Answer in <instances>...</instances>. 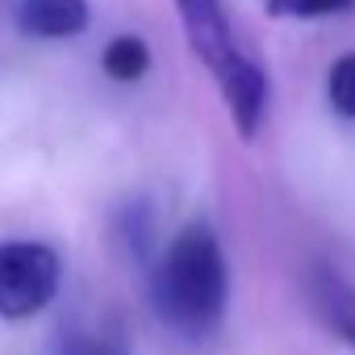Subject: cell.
Wrapping results in <instances>:
<instances>
[{
	"label": "cell",
	"instance_id": "52a82bcc",
	"mask_svg": "<svg viewBox=\"0 0 355 355\" xmlns=\"http://www.w3.org/2000/svg\"><path fill=\"white\" fill-rule=\"evenodd\" d=\"M59 355H130V338L117 318H109L101 326L67 322L59 334Z\"/></svg>",
	"mask_w": 355,
	"mask_h": 355
},
{
	"label": "cell",
	"instance_id": "ba28073f",
	"mask_svg": "<svg viewBox=\"0 0 355 355\" xmlns=\"http://www.w3.org/2000/svg\"><path fill=\"white\" fill-rule=\"evenodd\" d=\"M101 67H105V76L117 80V84H138V80L150 71V46H146L138 34H117V38L105 46Z\"/></svg>",
	"mask_w": 355,
	"mask_h": 355
},
{
	"label": "cell",
	"instance_id": "3957f363",
	"mask_svg": "<svg viewBox=\"0 0 355 355\" xmlns=\"http://www.w3.org/2000/svg\"><path fill=\"white\" fill-rule=\"evenodd\" d=\"M175 13H180V26H184V38L193 46V55L214 76L243 55L222 0H175Z\"/></svg>",
	"mask_w": 355,
	"mask_h": 355
},
{
	"label": "cell",
	"instance_id": "6da1fadb",
	"mask_svg": "<svg viewBox=\"0 0 355 355\" xmlns=\"http://www.w3.org/2000/svg\"><path fill=\"white\" fill-rule=\"evenodd\" d=\"M150 305L155 318L189 343L222 330L230 305L226 251L205 222H189L150 263Z\"/></svg>",
	"mask_w": 355,
	"mask_h": 355
},
{
	"label": "cell",
	"instance_id": "9c48e42d",
	"mask_svg": "<svg viewBox=\"0 0 355 355\" xmlns=\"http://www.w3.org/2000/svg\"><path fill=\"white\" fill-rule=\"evenodd\" d=\"M117 230H121V243L130 247V255H134V259L155 263V214H150L142 201L125 205V214H121Z\"/></svg>",
	"mask_w": 355,
	"mask_h": 355
},
{
	"label": "cell",
	"instance_id": "8992f818",
	"mask_svg": "<svg viewBox=\"0 0 355 355\" xmlns=\"http://www.w3.org/2000/svg\"><path fill=\"white\" fill-rule=\"evenodd\" d=\"M88 21H92L88 0H21L17 5V30L26 38H46V42L76 38L88 30Z\"/></svg>",
	"mask_w": 355,
	"mask_h": 355
},
{
	"label": "cell",
	"instance_id": "8fae6325",
	"mask_svg": "<svg viewBox=\"0 0 355 355\" xmlns=\"http://www.w3.org/2000/svg\"><path fill=\"white\" fill-rule=\"evenodd\" d=\"M272 17H293V21H318V17H343L355 13V0H268Z\"/></svg>",
	"mask_w": 355,
	"mask_h": 355
},
{
	"label": "cell",
	"instance_id": "30bf717a",
	"mask_svg": "<svg viewBox=\"0 0 355 355\" xmlns=\"http://www.w3.org/2000/svg\"><path fill=\"white\" fill-rule=\"evenodd\" d=\"M326 101L338 117L355 121V51L338 55L326 71Z\"/></svg>",
	"mask_w": 355,
	"mask_h": 355
},
{
	"label": "cell",
	"instance_id": "7a4b0ae2",
	"mask_svg": "<svg viewBox=\"0 0 355 355\" xmlns=\"http://www.w3.org/2000/svg\"><path fill=\"white\" fill-rule=\"evenodd\" d=\"M63 284V259L55 247L34 239L0 243V318L26 322L42 313Z\"/></svg>",
	"mask_w": 355,
	"mask_h": 355
},
{
	"label": "cell",
	"instance_id": "277c9868",
	"mask_svg": "<svg viewBox=\"0 0 355 355\" xmlns=\"http://www.w3.org/2000/svg\"><path fill=\"white\" fill-rule=\"evenodd\" d=\"M214 80H218V88H222V101H226V109H230L234 130L251 142V138L259 134L263 117H268V105H272V80H268L263 63L251 59V55H239V59H234L230 67H222Z\"/></svg>",
	"mask_w": 355,
	"mask_h": 355
},
{
	"label": "cell",
	"instance_id": "5b68a950",
	"mask_svg": "<svg viewBox=\"0 0 355 355\" xmlns=\"http://www.w3.org/2000/svg\"><path fill=\"white\" fill-rule=\"evenodd\" d=\"M305 297H309V309L318 313V322L343 347L355 351V280L338 263L313 259L305 272Z\"/></svg>",
	"mask_w": 355,
	"mask_h": 355
}]
</instances>
